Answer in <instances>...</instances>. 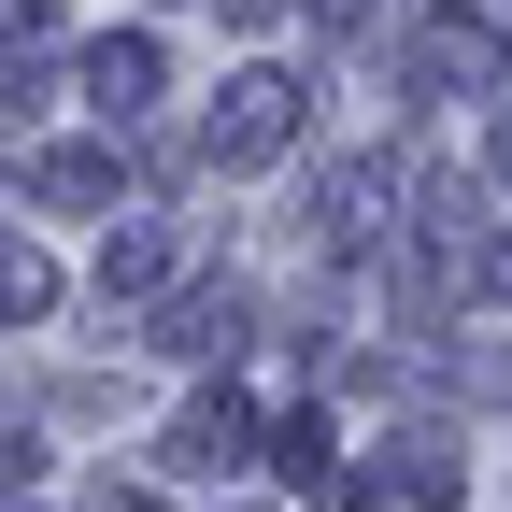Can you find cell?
<instances>
[{
	"label": "cell",
	"instance_id": "6da1fadb",
	"mask_svg": "<svg viewBox=\"0 0 512 512\" xmlns=\"http://www.w3.org/2000/svg\"><path fill=\"white\" fill-rule=\"evenodd\" d=\"M285 128H299V86H285V72H242V86L214 100V157H271Z\"/></svg>",
	"mask_w": 512,
	"mask_h": 512
},
{
	"label": "cell",
	"instance_id": "7a4b0ae2",
	"mask_svg": "<svg viewBox=\"0 0 512 512\" xmlns=\"http://www.w3.org/2000/svg\"><path fill=\"white\" fill-rule=\"evenodd\" d=\"M242 456H256V413H242V399H185L171 470H242Z\"/></svg>",
	"mask_w": 512,
	"mask_h": 512
},
{
	"label": "cell",
	"instance_id": "3957f363",
	"mask_svg": "<svg viewBox=\"0 0 512 512\" xmlns=\"http://www.w3.org/2000/svg\"><path fill=\"white\" fill-rule=\"evenodd\" d=\"M143 86H157V57H143V43H114V57H100V100H114V114H143Z\"/></svg>",
	"mask_w": 512,
	"mask_h": 512
}]
</instances>
